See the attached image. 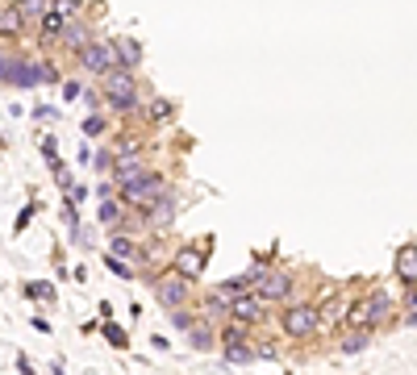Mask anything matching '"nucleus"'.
<instances>
[{"label": "nucleus", "instance_id": "1", "mask_svg": "<svg viewBox=\"0 0 417 375\" xmlns=\"http://www.w3.org/2000/svg\"><path fill=\"white\" fill-rule=\"evenodd\" d=\"M388 313H392V300L375 288L368 296H355V305H351V313H346V329H375L388 321Z\"/></svg>", "mask_w": 417, "mask_h": 375}, {"label": "nucleus", "instance_id": "2", "mask_svg": "<svg viewBox=\"0 0 417 375\" xmlns=\"http://www.w3.org/2000/svg\"><path fill=\"white\" fill-rule=\"evenodd\" d=\"M279 329H284L292 342H309V338L322 329L318 305H284V313H279Z\"/></svg>", "mask_w": 417, "mask_h": 375}, {"label": "nucleus", "instance_id": "3", "mask_svg": "<svg viewBox=\"0 0 417 375\" xmlns=\"http://www.w3.org/2000/svg\"><path fill=\"white\" fill-rule=\"evenodd\" d=\"M104 100H109L117 113H130V109L138 104V80H134V71L113 67V71L104 75Z\"/></svg>", "mask_w": 417, "mask_h": 375}, {"label": "nucleus", "instance_id": "4", "mask_svg": "<svg viewBox=\"0 0 417 375\" xmlns=\"http://www.w3.org/2000/svg\"><path fill=\"white\" fill-rule=\"evenodd\" d=\"M167 192H171V188H167V180L150 171L146 180H138V184H130V188H121V200H126L130 209H138V213H150V209H155V204H159Z\"/></svg>", "mask_w": 417, "mask_h": 375}, {"label": "nucleus", "instance_id": "5", "mask_svg": "<svg viewBox=\"0 0 417 375\" xmlns=\"http://www.w3.org/2000/svg\"><path fill=\"white\" fill-rule=\"evenodd\" d=\"M155 300L167 309V313H176V309H188V300H192V280L184 276H176V271H163L159 280H155Z\"/></svg>", "mask_w": 417, "mask_h": 375}, {"label": "nucleus", "instance_id": "6", "mask_svg": "<svg viewBox=\"0 0 417 375\" xmlns=\"http://www.w3.org/2000/svg\"><path fill=\"white\" fill-rule=\"evenodd\" d=\"M230 317L238 321V326L255 329L259 321H267V305L259 300V292H238L230 300Z\"/></svg>", "mask_w": 417, "mask_h": 375}, {"label": "nucleus", "instance_id": "7", "mask_svg": "<svg viewBox=\"0 0 417 375\" xmlns=\"http://www.w3.org/2000/svg\"><path fill=\"white\" fill-rule=\"evenodd\" d=\"M80 67L88 71V75H109L113 67H121L117 63V50H113V42H92V47H84L80 50Z\"/></svg>", "mask_w": 417, "mask_h": 375}, {"label": "nucleus", "instance_id": "8", "mask_svg": "<svg viewBox=\"0 0 417 375\" xmlns=\"http://www.w3.org/2000/svg\"><path fill=\"white\" fill-rule=\"evenodd\" d=\"M205 267H209L205 246H180V250H176V259H171V271H176V276H184V280H200V276H205Z\"/></svg>", "mask_w": 417, "mask_h": 375}, {"label": "nucleus", "instance_id": "9", "mask_svg": "<svg viewBox=\"0 0 417 375\" xmlns=\"http://www.w3.org/2000/svg\"><path fill=\"white\" fill-rule=\"evenodd\" d=\"M255 292H259V300H263V305H284V300L292 296V276L272 267L263 280L255 283Z\"/></svg>", "mask_w": 417, "mask_h": 375}, {"label": "nucleus", "instance_id": "10", "mask_svg": "<svg viewBox=\"0 0 417 375\" xmlns=\"http://www.w3.org/2000/svg\"><path fill=\"white\" fill-rule=\"evenodd\" d=\"M351 305H355V296H351V292H334V296H325L322 305H318V317H322V326H346V313H351Z\"/></svg>", "mask_w": 417, "mask_h": 375}, {"label": "nucleus", "instance_id": "11", "mask_svg": "<svg viewBox=\"0 0 417 375\" xmlns=\"http://www.w3.org/2000/svg\"><path fill=\"white\" fill-rule=\"evenodd\" d=\"M150 176V167L142 163V154H134V159H113V180H117V188H130L138 184V180H146Z\"/></svg>", "mask_w": 417, "mask_h": 375}, {"label": "nucleus", "instance_id": "12", "mask_svg": "<svg viewBox=\"0 0 417 375\" xmlns=\"http://www.w3.org/2000/svg\"><path fill=\"white\" fill-rule=\"evenodd\" d=\"M392 267H397V280L413 288L417 283V242H409V246L397 250V263H392Z\"/></svg>", "mask_w": 417, "mask_h": 375}, {"label": "nucleus", "instance_id": "13", "mask_svg": "<svg viewBox=\"0 0 417 375\" xmlns=\"http://www.w3.org/2000/svg\"><path fill=\"white\" fill-rule=\"evenodd\" d=\"M25 25H30V21L17 13V4L0 8V38H8V42H13V38H21V34H25Z\"/></svg>", "mask_w": 417, "mask_h": 375}, {"label": "nucleus", "instance_id": "14", "mask_svg": "<svg viewBox=\"0 0 417 375\" xmlns=\"http://www.w3.org/2000/svg\"><path fill=\"white\" fill-rule=\"evenodd\" d=\"M59 42L80 54L84 47H92V34H88V25H84V21H67V30H63V38H59Z\"/></svg>", "mask_w": 417, "mask_h": 375}, {"label": "nucleus", "instance_id": "15", "mask_svg": "<svg viewBox=\"0 0 417 375\" xmlns=\"http://www.w3.org/2000/svg\"><path fill=\"white\" fill-rule=\"evenodd\" d=\"M171 217H176V196L167 192V196H163V200H159V204L146 213V226H155V230H167V226H171Z\"/></svg>", "mask_w": 417, "mask_h": 375}, {"label": "nucleus", "instance_id": "16", "mask_svg": "<svg viewBox=\"0 0 417 375\" xmlns=\"http://www.w3.org/2000/svg\"><path fill=\"white\" fill-rule=\"evenodd\" d=\"M371 338H375L371 329H346V333L338 338V350H342V355H359V350L371 346Z\"/></svg>", "mask_w": 417, "mask_h": 375}, {"label": "nucleus", "instance_id": "17", "mask_svg": "<svg viewBox=\"0 0 417 375\" xmlns=\"http://www.w3.org/2000/svg\"><path fill=\"white\" fill-rule=\"evenodd\" d=\"M113 50H117V63H121L126 71H134V67L142 63V47L134 42V38H117V42H113Z\"/></svg>", "mask_w": 417, "mask_h": 375}, {"label": "nucleus", "instance_id": "18", "mask_svg": "<svg viewBox=\"0 0 417 375\" xmlns=\"http://www.w3.org/2000/svg\"><path fill=\"white\" fill-rule=\"evenodd\" d=\"M250 359H259V350H255L250 342H226V363H230V367H242V363H250Z\"/></svg>", "mask_w": 417, "mask_h": 375}, {"label": "nucleus", "instance_id": "19", "mask_svg": "<svg viewBox=\"0 0 417 375\" xmlns=\"http://www.w3.org/2000/svg\"><path fill=\"white\" fill-rule=\"evenodd\" d=\"M38 30H42V42H50V38H63V30H67V17H63V13H54V8H50L47 17H42V21H38Z\"/></svg>", "mask_w": 417, "mask_h": 375}, {"label": "nucleus", "instance_id": "20", "mask_svg": "<svg viewBox=\"0 0 417 375\" xmlns=\"http://www.w3.org/2000/svg\"><path fill=\"white\" fill-rule=\"evenodd\" d=\"M109 254H117V259H126V263H130V259H146V254H142V250L126 234H113V242H109Z\"/></svg>", "mask_w": 417, "mask_h": 375}, {"label": "nucleus", "instance_id": "21", "mask_svg": "<svg viewBox=\"0 0 417 375\" xmlns=\"http://www.w3.org/2000/svg\"><path fill=\"white\" fill-rule=\"evenodd\" d=\"M188 338H192V346H196V350H209V346L217 342V333H213L209 321H196V326L188 329Z\"/></svg>", "mask_w": 417, "mask_h": 375}, {"label": "nucleus", "instance_id": "22", "mask_svg": "<svg viewBox=\"0 0 417 375\" xmlns=\"http://www.w3.org/2000/svg\"><path fill=\"white\" fill-rule=\"evenodd\" d=\"M17 13H21L25 21H42L50 13V0H17Z\"/></svg>", "mask_w": 417, "mask_h": 375}, {"label": "nucleus", "instance_id": "23", "mask_svg": "<svg viewBox=\"0 0 417 375\" xmlns=\"http://www.w3.org/2000/svg\"><path fill=\"white\" fill-rule=\"evenodd\" d=\"M100 221L121 230V226H126V209H121V204H113V200H100Z\"/></svg>", "mask_w": 417, "mask_h": 375}, {"label": "nucleus", "instance_id": "24", "mask_svg": "<svg viewBox=\"0 0 417 375\" xmlns=\"http://www.w3.org/2000/svg\"><path fill=\"white\" fill-rule=\"evenodd\" d=\"M196 321H200V313H192V309H176L171 313V329H180V333H188Z\"/></svg>", "mask_w": 417, "mask_h": 375}, {"label": "nucleus", "instance_id": "25", "mask_svg": "<svg viewBox=\"0 0 417 375\" xmlns=\"http://www.w3.org/2000/svg\"><path fill=\"white\" fill-rule=\"evenodd\" d=\"M25 296H30V300H50V305H54V288H50V283H25Z\"/></svg>", "mask_w": 417, "mask_h": 375}, {"label": "nucleus", "instance_id": "26", "mask_svg": "<svg viewBox=\"0 0 417 375\" xmlns=\"http://www.w3.org/2000/svg\"><path fill=\"white\" fill-rule=\"evenodd\" d=\"M50 8H54V13H63V17L71 21V17L84 8V0H50Z\"/></svg>", "mask_w": 417, "mask_h": 375}, {"label": "nucleus", "instance_id": "27", "mask_svg": "<svg viewBox=\"0 0 417 375\" xmlns=\"http://www.w3.org/2000/svg\"><path fill=\"white\" fill-rule=\"evenodd\" d=\"M104 338H109V342H113V346H121V350H126V342H130V338H126V329L121 326H113V321H104Z\"/></svg>", "mask_w": 417, "mask_h": 375}, {"label": "nucleus", "instance_id": "28", "mask_svg": "<svg viewBox=\"0 0 417 375\" xmlns=\"http://www.w3.org/2000/svg\"><path fill=\"white\" fill-rule=\"evenodd\" d=\"M104 267H109V271H117V276H134V267H130L126 259H117V254H104Z\"/></svg>", "mask_w": 417, "mask_h": 375}, {"label": "nucleus", "instance_id": "29", "mask_svg": "<svg viewBox=\"0 0 417 375\" xmlns=\"http://www.w3.org/2000/svg\"><path fill=\"white\" fill-rule=\"evenodd\" d=\"M246 333H250V329L234 321V326H226V329H222V342H246Z\"/></svg>", "mask_w": 417, "mask_h": 375}, {"label": "nucleus", "instance_id": "30", "mask_svg": "<svg viewBox=\"0 0 417 375\" xmlns=\"http://www.w3.org/2000/svg\"><path fill=\"white\" fill-rule=\"evenodd\" d=\"M150 117H171V100H150Z\"/></svg>", "mask_w": 417, "mask_h": 375}, {"label": "nucleus", "instance_id": "31", "mask_svg": "<svg viewBox=\"0 0 417 375\" xmlns=\"http://www.w3.org/2000/svg\"><path fill=\"white\" fill-rule=\"evenodd\" d=\"M84 134H104V117H88V121H84Z\"/></svg>", "mask_w": 417, "mask_h": 375}, {"label": "nucleus", "instance_id": "32", "mask_svg": "<svg viewBox=\"0 0 417 375\" xmlns=\"http://www.w3.org/2000/svg\"><path fill=\"white\" fill-rule=\"evenodd\" d=\"M92 163L100 167V171H113V154H109V150H100V154H96Z\"/></svg>", "mask_w": 417, "mask_h": 375}, {"label": "nucleus", "instance_id": "33", "mask_svg": "<svg viewBox=\"0 0 417 375\" xmlns=\"http://www.w3.org/2000/svg\"><path fill=\"white\" fill-rule=\"evenodd\" d=\"M30 217H34V204H25V209H21V217H17V230H25V226H30Z\"/></svg>", "mask_w": 417, "mask_h": 375}, {"label": "nucleus", "instance_id": "34", "mask_svg": "<svg viewBox=\"0 0 417 375\" xmlns=\"http://www.w3.org/2000/svg\"><path fill=\"white\" fill-rule=\"evenodd\" d=\"M63 96H67V100H75V96H80V84H75V80H67V84H63Z\"/></svg>", "mask_w": 417, "mask_h": 375}, {"label": "nucleus", "instance_id": "35", "mask_svg": "<svg viewBox=\"0 0 417 375\" xmlns=\"http://www.w3.org/2000/svg\"><path fill=\"white\" fill-rule=\"evenodd\" d=\"M259 359H279L276 346H272V342H263V346H259Z\"/></svg>", "mask_w": 417, "mask_h": 375}]
</instances>
